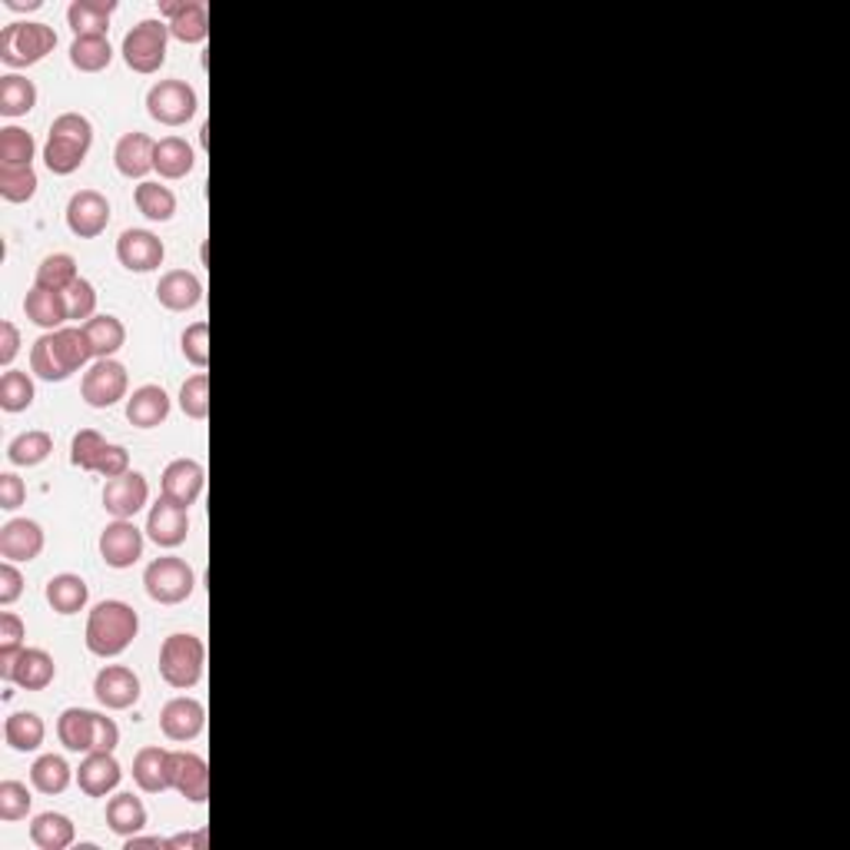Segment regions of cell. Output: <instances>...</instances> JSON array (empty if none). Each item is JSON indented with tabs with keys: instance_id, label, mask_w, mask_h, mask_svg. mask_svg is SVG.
<instances>
[{
	"instance_id": "13",
	"label": "cell",
	"mask_w": 850,
	"mask_h": 850,
	"mask_svg": "<svg viewBox=\"0 0 850 850\" xmlns=\"http://www.w3.org/2000/svg\"><path fill=\"white\" fill-rule=\"evenodd\" d=\"M160 14L169 27V37L184 44H203L210 37V14L203 0H166L160 4Z\"/></svg>"
},
{
	"instance_id": "39",
	"label": "cell",
	"mask_w": 850,
	"mask_h": 850,
	"mask_svg": "<svg viewBox=\"0 0 850 850\" xmlns=\"http://www.w3.org/2000/svg\"><path fill=\"white\" fill-rule=\"evenodd\" d=\"M73 781V768L60 757V754H44L34 760L31 768V784L40 791V794H63Z\"/></svg>"
},
{
	"instance_id": "20",
	"label": "cell",
	"mask_w": 850,
	"mask_h": 850,
	"mask_svg": "<svg viewBox=\"0 0 850 850\" xmlns=\"http://www.w3.org/2000/svg\"><path fill=\"white\" fill-rule=\"evenodd\" d=\"M169 784L177 794H184L193 804H203L210 798V768L200 754L174 751V768H169Z\"/></svg>"
},
{
	"instance_id": "44",
	"label": "cell",
	"mask_w": 850,
	"mask_h": 850,
	"mask_svg": "<svg viewBox=\"0 0 850 850\" xmlns=\"http://www.w3.org/2000/svg\"><path fill=\"white\" fill-rule=\"evenodd\" d=\"M34 153H37V143L27 130H21V127L0 130V166H31Z\"/></svg>"
},
{
	"instance_id": "42",
	"label": "cell",
	"mask_w": 850,
	"mask_h": 850,
	"mask_svg": "<svg viewBox=\"0 0 850 850\" xmlns=\"http://www.w3.org/2000/svg\"><path fill=\"white\" fill-rule=\"evenodd\" d=\"M37 193L34 166H0V197L8 203H31Z\"/></svg>"
},
{
	"instance_id": "24",
	"label": "cell",
	"mask_w": 850,
	"mask_h": 850,
	"mask_svg": "<svg viewBox=\"0 0 850 850\" xmlns=\"http://www.w3.org/2000/svg\"><path fill=\"white\" fill-rule=\"evenodd\" d=\"M44 552V529L34 519H11L0 529V555L8 562H34Z\"/></svg>"
},
{
	"instance_id": "1",
	"label": "cell",
	"mask_w": 850,
	"mask_h": 850,
	"mask_svg": "<svg viewBox=\"0 0 850 850\" xmlns=\"http://www.w3.org/2000/svg\"><path fill=\"white\" fill-rule=\"evenodd\" d=\"M94 359L91 339L83 326H63L40 335L31 350V373L44 382H67L76 369Z\"/></svg>"
},
{
	"instance_id": "11",
	"label": "cell",
	"mask_w": 850,
	"mask_h": 850,
	"mask_svg": "<svg viewBox=\"0 0 850 850\" xmlns=\"http://www.w3.org/2000/svg\"><path fill=\"white\" fill-rule=\"evenodd\" d=\"M117 260L130 273H153L166 260V246L150 229H123L117 239Z\"/></svg>"
},
{
	"instance_id": "32",
	"label": "cell",
	"mask_w": 850,
	"mask_h": 850,
	"mask_svg": "<svg viewBox=\"0 0 850 850\" xmlns=\"http://www.w3.org/2000/svg\"><path fill=\"white\" fill-rule=\"evenodd\" d=\"M83 332L91 339L94 359H114L123 346H127V326L117 316H94L83 322Z\"/></svg>"
},
{
	"instance_id": "53",
	"label": "cell",
	"mask_w": 850,
	"mask_h": 850,
	"mask_svg": "<svg viewBox=\"0 0 850 850\" xmlns=\"http://www.w3.org/2000/svg\"><path fill=\"white\" fill-rule=\"evenodd\" d=\"M97 472H101L104 479H120V475H127V472H130V452H127L123 446H107V452H104Z\"/></svg>"
},
{
	"instance_id": "43",
	"label": "cell",
	"mask_w": 850,
	"mask_h": 850,
	"mask_svg": "<svg viewBox=\"0 0 850 850\" xmlns=\"http://www.w3.org/2000/svg\"><path fill=\"white\" fill-rule=\"evenodd\" d=\"M34 379L21 369H8L0 379V409L4 412H24L34 405Z\"/></svg>"
},
{
	"instance_id": "40",
	"label": "cell",
	"mask_w": 850,
	"mask_h": 850,
	"mask_svg": "<svg viewBox=\"0 0 850 850\" xmlns=\"http://www.w3.org/2000/svg\"><path fill=\"white\" fill-rule=\"evenodd\" d=\"M50 452H54V436L44 433V429L21 433V436L8 446V459H11V465H21V469H31V465L47 462Z\"/></svg>"
},
{
	"instance_id": "17",
	"label": "cell",
	"mask_w": 850,
	"mask_h": 850,
	"mask_svg": "<svg viewBox=\"0 0 850 850\" xmlns=\"http://www.w3.org/2000/svg\"><path fill=\"white\" fill-rule=\"evenodd\" d=\"M120 778H123V768L114 757V751H91L76 768V784L87 798H107L110 791H117Z\"/></svg>"
},
{
	"instance_id": "51",
	"label": "cell",
	"mask_w": 850,
	"mask_h": 850,
	"mask_svg": "<svg viewBox=\"0 0 850 850\" xmlns=\"http://www.w3.org/2000/svg\"><path fill=\"white\" fill-rule=\"evenodd\" d=\"M21 591H24V575L14 568V562H4L0 565V605H14L17 599H21Z\"/></svg>"
},
{
	"instance_id": "23",
	"label": "cell",
	"mask_w": 850,
	"mask_h": 850,
	"mask_svg": "<svg viewBox=\"0 0 850 850\" xmlns=\"http://www.w3.org/2000/svg\"><path fill=\"white\" fill-rule=\"evenodd\" d=\"M153 153H156V140L153 137H146L140 130L123 133L117 140V150H114V163L120 169V177L143 184V177L153 169Z\"/></svg>"
},
{
	"instance_id": "8",
	"label": "cell",
	"mask_w": 850,
	"mask_h": 850,
	"mask_svg": "<svg viewBox=\"0 0 850 850\" xmlns=\"http://www.w3.org/2000/svg\"><path fill=\"white\" fill-rule=\"evenodd\" d=\"M197 91L184 80H160L146 94V114L163 127H184L197 117Z\"/></svg>"
},
{
	"instance_id": "22",
	"label": "cell",
	"mask_w": 850,
	"mask_h": 850,
	"mask_svg": "<svg viewBox=\"0 0 850 850\" xmlns=\"http://www.w3.org/2000/svg\"><path fill=\"white\" fill-rule=\"evenodd\" d=\"M156 299L169 312H187L203 303V283L190 270H169L156 283Z\"/></svg>"
},
{
	"instance_id": "12",
	"label": "cell",
	"mask_w": 850,
	"mask_h": 850,
	"mask_svg": "<svg viewBox=\"0 0 850 850\" xmlns=\"http://www.w3.org/2000/svg\"><path fill=\"white\" fill-rule=\"evenodd\" d=\"M187 512L190 508L160 495V501L150 508V516H146L150 542H156L160 548H180L190 539V516Z\"/></svg>"
},
{
	"instance_id": "54",
	"label": "cell",
	"mask_w": 850,
	"mask_h": 850,
	"mask_svg": "<svg viewBox=\"0 0 850 850\" xmlns=\"http://www.w3.org/2000/svg\"><path fill=\"white\" fill-rule=\"evenodd\" d=\"M21 353V332L11 319L0 322V366H11Z\"/></svg>"
},
{
	"instance_id": "4",
	"label": "cell",
	"mask_w": 850,
	"mask_h": 850,
	"mask_svg": "<svg viewBox=\"0 0 850 850\" xmlns=\"http://www.w3.org/2000/svg\"><path fill=\"white\" fill-rule=\"evenodd\" d=\"M206 664V645L197 635H169L160 648V677L177 692L200 685Z\"/></svg>"
},
{
	"instance_id": "55",
	"label": "cell",
	"mask_w": 850,
	"mask_h": 850,
	"mask_svg": "<svg viewBox=\"0 0 850 850\" xmlns=\"http://www.w3.org/2000/svg\"><path fill=\"white\" fill-rule=\"evenodd\" d=\"M120 744V728L114 718L97 715V731H94V751H117Z\"/></svg>"
},
{
	"instance_id": "28",
	"label": "cell",
	"mask_w": 850,
	"mask_h": 850,
	"mask_svg": "<svg viewBox=\"0 0 850 850\" xmlns=\"http://www.w3.org/2000/svg\"><path fill=\"white\" fill-rule=\"evenodd\" d=\"M47 605L57 612V615H76V612H83L87 609V602H91V588H87V581H83L80 575H73V571H63V575H54L50 581H47Z\"/></svg>"
},
{
	"instance_id": "41",
	"label": "cell",
	"mask_w": 850,
	"mask_h": 850,
	"mask_svg": "<svg viewBox=\"0 0 850 850\" xmlns=\"http://www.w3.org/2000/svg\"><path fill=\"white\" fill-rule=\"evenodd\" d=\"M76 280H80L76 260L70 257V252H54V257H47V260L37 267V283H34V286L54 290V293H67Z\"/></svg>"
},
{
	"instance_id": "25",
	"label": "cell",
	"mask_w": 850,
	"mask_h": 850,
	"mask_svg": "<svg viewBox=\"0 0 850 850\" xmlns=\"http://www.w3.org/2000/svg\"><path fill=\"white\" fill-rule=\"evenodd\" d=\"M54 677H57V664L44 648H24L11 671V682L24 692H44L54 685Z\"/></svg>"
},
{
	"instance_id": "34",
	"label": "cell",
	"mask_w": 850,
	"mask_h": 850,
	"mask_svg": "<svg viewBox=\"0 0 850 850\" xmlns=\"http://www.w3.org/2000/svg\"><path fill=\"white\" fill-rule=\"evenodd\" d=\"M133 203L150 223H169L177 216V193L163 184H156V180H143L133 190Z\"/></svg>"
},
{
	"instance_id": "45",
	"label": "cell",
	"mask_w": 850,
	"mask_h": 850,
	"mask_svg": "<svg viewBox=\"0 0 850 850\" xmlns=\"http://www.w3.org/2000/svg\"><path fill=\"white\" fill-rule=\"evenodd\" d=\"M107 439L97 433V429H80L73 436V446H70V462L80 469V472H97L104 452H107Z\"/></svg>"
},
{
	"instance_id": "31",
	"label": "cell",
	"mask_w": 850,
	"mask_h": 850,
	"mask_svg": "<svg viewBox=\"0 0 850 850\" xmlns=\"http://www.w3.org/2000/svg\"><path fill=\"white\" fill-rule=\"evenodd\" d=\"M114 11H117L114 0H73V4L67 8V24L73 31V37L107 34Z\"/></svg>"
},
{
	"instance_id": "49",
	"label": "cell",
	"mask_w": 850,
	"mask_h": 850,
	"mask_svg": "<svg viewBox=\"0 0 850 850\" xmlns=\"http://www.w3.org/2000/svg\"><path fill=\"white\" fill-rule=\"evenodd\" d=\"M67 306H70V319H83V322H87V319H94V312H97V290H94V283L91 280H76L67 293Z\"/></svg>"
},
{
	"instance_id": "5",
	"label": "cell",
	"mask_w": 850,
	"mask_h": 850,
	"mask_svg": "<svg viewBox=\"0 0 850 850\" xmlns=\"http://www.w3.org/2000/svg\"><path fill=\"white\" fill-rule=\"evenodd\" d=\"M54 47H57V34L40 21H14L0 34V60L14 70L40 63L47 54H54Z\"/></svg>"
},
{
	"instance_id": "57",
	"label": "cell",
	"mask_w": 850,
	"mask_h": 850,
	"mask_svg": "<svg viewBox=\"0 0 850 850\" xmlns=\"http://www.w3.org/2000/svg\"><path fill=\"white\" fill-rule=\"evenodd\" d=\"M123 847H127V850H140V847H160V850H163L166 840H160V837H137V834H133V837H127Z\"/></svg>"
},
{
	"instance_id": "9",
	"label": "cell",
	"mask_w": 850,
	"mask_h": 850,
	"mask_svg": "<svg viewBox=\"0 0 850 850\" xmlns=\"http://www.w3.org/2000/svg\"><path fill=\"white\" fill-rule=\"evenodd\" d=\"M130 392V376L127 366L117 359H97L80 379V396L91 409H110Z\"/></svg>"
},
{
	"instance_id": "48",
	"label": "cell",
	"mask_w": 850,
	"mask_h": 850,
	"mask_svg": "<svg viewBox=\"0 0 850 850\" xmlns=\"http://www.w3.org/2000/svg\"><path fill=\"white\" fill-rule=\"evenodd\" d=\"M180 350L187 356V363H193L200 373L210 366V326L206 322H193L184 329V339H180Z\"/></svg>"
},
{
	"instance_id": "10",
	"label": "cell",
	"mask_w": 850,
	"mask_h": 850,
	"mask_svg": "<svg viewBox=\"0 0 850 850\" xmlns=\"http://www.w3.org/2000/svg\"><path fill=\"white\" fill-rule=\"evenodd\" d=\"M67 226L80 239H97L110 226V200L101 190H80L67 203Z\"/></svg>"
},
{
	"instance_id": "14",
	"label": "cell",
	"mask_w": 850,
	"mask_h": 850,
	"mask_svg": "<svg viewBox=\"0 0 850 850\" xmlns=\"http://www.w3.org/2000/svg\"><path fill=\"white\" fill-rule=\"evenodd\" d=\"M94 695L104 708L110 711H127L140 701V677L133 668L127 664H107L101 668L97 682H94Z\"/></svg>"
},
{
	"instance_id": "46",
	"label": "cell",
	"mask_w": 850,
	"mask_h": 850,
	"mask_svg": "<svg viewBox=\"0 0 850 850\" xmlns=\"http://www.w3.org/2000/svg\"><path fill=\"white\" fill-rule=\"evenodd\" d=\"M180 409H184L187 418H197V422H203L210 415V376L206 373H197L184 382Z\"/></svg>"
},
{
	"instance_id": "7",
	"label": "cell",
	"mask_w": 850,
	"mask_h": 850,
	"mask_svg": "<svg viewBox=\"0 0 850 850\" xmlns=\"http://www.w3.org/2000/svg\"><path fill=\"white\" fill-rule=\"evenodd\" d=\"M166 44H169V27L166 21H140L127 37H123V60L133 73H156L166 63Z\"/></svg>"
},
{
	"instance_id": "56",
	"label": "cell",
	"mask_w": 850,
	"mask_h": 850,
	"mask_svg": "<svg viewBox=\"0 0 850 850\" xmlns=\"http://www.w3.org/2000/svg\"><path fill=\"white\" fill-rule=\"evenodd\" d=\"M203 840H206V830H200V834H180V837H169L166 840V847L169 850H177V847H203Z\"/></svg>"
},
{
	"instance_id": "36",
	"label": "cell",
	"mask_w": 850,
	"mask_h": 850,
	"mask_svg": "<svg viewBox=\"0 0 850 850\" xmlns=\"http://www.w3.org/2000/svg\"><path fill=\"white\" fill-rule=\"evenodd\" d=\"M44 737H47V728L37 711H17L4 721V741L21 754L37 751L44 744Z\"/></svg>"
},
{
	"instance_id": "19",
	"label": "cell",
	"mask_w": 850,
	"mask_h": 850,
	"mask_svg": "<svg viewBox=\"0 0 850 850\" xmlns=\"http://www.w3.org/2000/svg\"><path fill=\"white\" fill-rule=\"evenodd\" d=\"M150 498V485L140 472H127L120 479H107L104 485V508L114 519H133Z\"/></svg>"
},
{
	"instance_id": "27",
	"label": "cell",
	"mask_w": 850,
	"mask_h": 850,
	"mask_svg": "<svg viewBox=\"0 0 850 850\" xmlns=\"http://www.w3.org/2000/svg\"><path fill=\"white\" fill-rule=\"evenodd\" d=\"M169 415V396L163 386H140L127 396V418L137 429H156Z\"/></svg>"
},
{
	"instance_id": "38",
	"label": "cell",
	"mask_w": 850,
	"mask_h": 850,
	"mask_svg": "<svg viewBox=\"0 0 850 850\" xmlns=\"http://www.w3.org/2000/svg\"><path fill=\"white\" fill-rule=\"evenodd\" d=\"M107 824H110V830L120 834L123 840L133 837V834H140V830L146 827V807H143V801L133 798V794H117V798H110V801H107Z\"/></svg>"
},
{
	"instance_id": "33",
	"label": "cell",
	"mask_w": 850,
	"mask_h": 850,
	"mask_svg": "<svg viewBox=\"0 0 850 850\" xmlns=\"http://www.w3.org/2000/svg\"><path fill=\"white\" fill-rule=\"evenodd\" d=\"M114 60V47L107 40V34H83V37H73L70 44V63L80 70V73H101L107 70Z\"/></svg>"
},
{
	"instance_id": "52",
	"label": "cell",
	"mask_w": 850,
	"mask_h": 850,
	"mask_svg": "<svg viewBox=\"0 0 850 850\" xmlns=\"http://www.w3.org/2000/svg\"><path fill=\"white\" fill-rule=\"evenodd\" d=\"M27 498V488L24 482L14 475V472H4L0 475V508H8V512H14V508H21Z\"/></svg>"
},
{
	"instance_id": "26",
	"label": "cell",
	"mask_w": 850,
	"mask_h": 850,
	"mask_svg": "<svg viewBox=\"0 0 850 850\" xmlns=\"http://www.w3.org/2000/svg\"><path fill=\"white\" fill-rule=\"evenodd\" d=\"M197 166V153L184 137H163L156 140V153H153V169L163 180H184L193 174Z\"/></svg>"
},
{
	"instance_id": "37",
	"label": "cell",
	"mask_w": 850,
	"mask_h": 850,
	"mask_svg": "<svg viewBox=\"0 0 850 850\" xmlns=\"http://www.w3.org/2000/svg\"><path fill=\"white\" fill-rule=\"evenodd\" d=\"M73 837H76V830H73V821L67 814L47 811V814H37L34 824H31V840L40 850H63V847L73 843Z\"/></svg>"
},
{
	"instance_id": "47",
	"label": "cell",
	"mask_w": 850,
	"mask_h": 850,
	"mask_svg": "<svg viewBox=\"0 0 850 850\" xmlns=\"http://www.w3.org/2000/svg\"><path fill=\"white\" fill-rule=\"evenodd\" d=\"M31 791H27V784H21V781H4L0 784V821H8V824H14V821H24L27 814H31Z\"/></svg>"
},
{
	"instance_id": "6",
	"label": "cell",
	"mask_w": 850,
	"mask_h": 850,
	"mask_svg": "<svg viewBox=\"0 0 850 850\" xmlns=\"http://www.w3.org/2000/svg\"><path fill=\"white\" fill-rule=\"evenodd\" d=\"M143 588L153 602L160 605H180L187 602L193 588H197V575L193 568L177 558V555H163V558H153L143 571Z\"/></svg>"
},
{
	"instance_id": "29",
	"label": "cell",
	"mask_w": 850,
	"mask_h": 850,
	"mask_svg": "<svg viewBox=\"0 0 850 850\" xmlns=\"http://www.w3.org/2000/svg\"><path fill=\"white\" fill-rule=\"evenodd\" d=\"M24 312L34 326L40 329H63V322L70 319V306H67V296L63 293H54V290H44V286H34L24 299Z\"/></svg>"
},
{
	"instance_id": "3",
	"label": "cell",
	"mask_w": 850,
	"mask_h": 850,
	"mask_svg": "<svg viewBox=\"0 0 850 850\" xmlns=\"http://www.w3.org/2000/svg\"><path fill=\"white\" fill-rule=\"evenodd\" d=\"M140 631V615L117 599H107L101 605H94L91 618H87V651L97 658H117L123 654L133 638Z\"/></svg>"
},
{
	"instance_id": "15",
	"label": "cell",
	"mask_w": 850,
	"mask_h": 850,
	"mask_svg": "<svg viewBox=\"0 0 850 850\" xmlns=\"http://www.w3.org/2000/svg\"><path fill=\"white\" fill-rule=\"evenodd\" d=\"M203 485H206V469H203L197 459H174V462L163 469V479H160L163 498L177 501V505H184V508H190V505L200 501Z\"/></svg>"
},
{
	"instance_id": "30",
	"label": "cell",
	"mask_w": 850,
	"mask_h": 850,
	"mask_svg": "<svg viewBox=\"0 0 850 850\" xmlns=\"http://www.w3.org/2000/svg\"><path fill=\"white\" fill-rule=\"evenodd\" d=\"M94 731H97V711L67 708L57 721V737L67 751L91 754L94 751Z\"/></svg>"
},
{
	"instance_id": "35",
	"label": "cell",
	"mask_w": 850,
	"mask_h": 850,
	"mask_svg": "<svg viewBox=\"0 0 850 850\" xmlns=\"http://www.w3.org/2000/svg\"><path fill=\"white\" fill-rule=\"evenodd\" d=\"M34 107H37L34 80H27L21 73L0 76V114H4L8 120H14V117H27Z\"/></svg>"
},
{
	"instance_id": "2",
	"label": "cell",
	"mask_w": 850,
	"mask_h": 850,
	"mask_svg": "<svg viewBox=\"0 0 850 850\" xmlns=\"http://www.w3.org/2000/svg\"><path fill=\"white\" fill-rule=\"evenodd\" d=\"M94 146V123L83 117V114H60L50 123V137L44 143V163L50 174L57 177H70L83 166Z\"/></svg>"
},
{
	"instance_id": "18",
	"label": "cell",
	"mask_w": 850,
	"mask_h": 850,
	"mask_svg": "<svg viewBox=\"0 0 850 850\" xmlns=\"http://www.w3.org/2000/svg\"><path fill=\"white\" fill-rule=\"evenodd\" d=\"M206 728V708L197 698H174L160 711V731L169 741H193Z\"/></svg>"
},
{
	"instance_id": "50",
	"label": "cell",
	"mask_w": 850,
	"mask_h": 850,
	"mask_svg": "<svg viewBox=\"0 0 850 850\" xmlns=\"http://www.w3.org/2000/svg\"><path fill=\"white\" fill-rule=\"evenodd\" d=\"M24 622L14 612H0V651H21L24 648Z\"/></svg>"
},
{
	"instance_id": "16",
	"label": "cell",
	"mask_w": 850,
	"mask_h": 850,
	"mask_svg": "<svg viewBox=\"0 0 850 850\" xmlns=\"http://www.w3.org/2000/svg\"><path fill=\"white\" fill-rule=\"evenodd\" d=\"M101 558L110 568H133L143 558V532L130 519H117L101 532Z\"/></svg>"
},
{
	"instance_id": "58",
	"label": "cell",
	"mask_w": 850,
	"mask_h": 850,
	"mask_svg": "<svg viewBox=\"0 0 850 850\" xmlns=\"http://www.w3.org/2000/svg\"><path fill=\"white\" fill-rule=\"evenodd\" d=\"M11 11H40V0H8Z\"/></svg>"
},
{
	"instance_id": "21",
	"label": "cell",
	"mask_w": 850,
	"mask_h": 850,
	"mask_svg": "<svg viewBox=\"0 0 850 850\" xmlns=\"http://www.w3.org/2000/svg\"><path fill=\"white\" fill-rule=\"evenodd\" d=\"M169 768H174V751L146 744L133 757V781L143 794H163L174 788L169 784Z\"/></svg>"
}]
</instances>
